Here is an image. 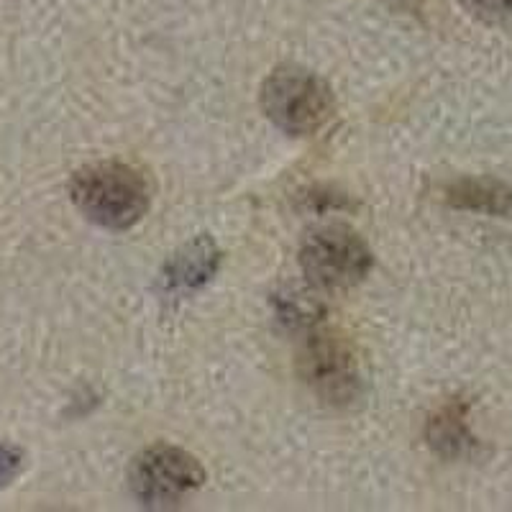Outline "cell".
Returning a JSON list of instances; mask_svg holds the SVG:
<instances>
[{"label":"cell","mask_w":512,"mask_h":512,"mask_svg":"<svg viewBox=\"0 0 512 512\" xmlns=\"http://www.w3.org/2000/svg\"><path fill=\"white\" fill-rule=\"evenodd\" d=\"M70 198L95 226L128 231L152 208V187L139 167L111 159L77 169L70 180Z\"/></svg>","instance_id":"6da1fadb"},{"label":"cell","mask_w":512,"mask_h":512,"mask_svg":"<svg viewBox=\"0 0 512 512\" xmlns=\"http://www.w3.org/2000/svg\"><path fill=\"white\" fill-rule=\"evenodd\" d=\"M259 103L272 126L290 136H310L326 126L336 108L333 90L318 72L282 64L267 75Z\"/></svg>","instance_id":"7a4b0ae2"},{"label":"cell","mask_w":512,"mask_h":512,"mask_svg":"<svg viewBox=\"0 0 512 512\" xmlns=\"http://www.w3.org/2000/svg\"><path fill=\"white\" fill-rule=\"evenodd\" d=\"M128 489L141 507H180L205 484V469L190 451L172 443H154L134 456L128 466Z\"/></svg>","instance_id":"3957f363"},{"label":"cell","mask_w":512,"mask_h":512,"mask_svg":"<svg viewBox=\"0 0 512 512\" xmlns=\"http://www.w3.org/2000/svg\"><path fill=\"white\" fill-rule=\"evenodd\" d=\"M300 267L318 290H351L369 277L374 254L354 228L328 223L303 239Z\"/></svg>","instance_id":"277c9868"},{"label":"cell","mask_w":512,"mask_h":512,"mask_svg":"<svg viewBox=\"0 0 512 512\" xmlns=\"http://www.w3.org/2000/svg\"><path fill=\"white\" fill-rule=\"evenodd\" d=\"M297 372L310 390L328 405H351L361 392L359 364L344 338L310 328L300 356Z\"/></svg>","instance_id":"5b68a950"},{"label":"cell","mask_w":512,"mask_h":512,"mask_svg":"<svg viewBox=\"0 0 512 512\" xmlns=\"http://www.w3.org/2000/svg\"><path fill=\"white\" fill-rule=\"evenodd\" d=\"M223 262V251L210 239L208 233H200L192 241L182 244L159 272L157 287L164 297H185L203 290L218 274Z\"/></svg>","instance_id":"8992f818"},{"label":"cell","mask_w":512,"mask_h":512,"mask_svg":"<svg viewBox=\"0 0 512 512\" xmlns=\"http://www.w3.org/2000/svg\"><path fill=\"white\" fill-rule=\"evenodd\" d=\"M446 200L454 208L461 210H477V213H510L512 210V190L497 180H466L454 182L446 187Z\"/></svg>","instance_id":"52a82bcc"},{"label":"cell","mask_w":512,"mask_h":512,"mask_svg":"<svg viewBox=\"0 0 512 512\" xmlns=\"http://www.w3.org/2000/svg\"><path fill=\"white\" fill-rule=\"evenodd\" d=\"M428 443L433 446V451L448 456V459L466 456L472 451L474 436L466 428L464 410L459 405H448L428 423Z\"/></svg>","instance_id":"ba28073f"},{"label":"cell","mask_w":512,"mask_h":512,"mask_svg":"<svg viewBox=\"0 0 512 512\" xmlns=\"http://www.w3.org/2000/svg\"><path fill=\"white\" fill-rule=\"evenodd\" d=\"M274 308H277V318L295 331L300 328L310 331L323 315V305L318 303V297L308 290H297V287L274 295Z\"/></svg>","instance_id":"9c48e42d"},{"label":"cell","mask_w":512,"mask_h":512,"mask_svg":"<svg viewBox=\"0 0 512 512\" xmlns=\"http://www.w3.org/2000/svg\"><path fill=\"white\" fill-rule=\"evenodd\" d=\"M477 21L489 26H512V0H461Z\"/></svg>","instance_id":"30bf717a"},{"label":"cell","mask_w":512,"mask_h":512,"mask_svg":"<svg viewBox=\"0 0 512 512\" xmlns=\"http://www.w3.org/2000/svg\"><path fill=\"white\" fill-rule=\"evenodd\" d=\"M24 451L16 446H0V487L11 484L24 469Z\"/></svg>","instance_id":"8fae6325"}]
</instances>
